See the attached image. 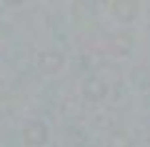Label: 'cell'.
<instances>
[{
    "instance_id": "cell-1",
    "label": "cell",
    "mask_w": 150,
    "mask_h": 147,
    "mask_svg": "<svg viewBox=\"0 0 150 147\" xmlns=\"http://www.w3.org/2000/svg\"><path fill=\"white\" fill-rule=\"evenodd\" d=\"M20 137L28 147H43L50 140V130L43 120H28L20 130Z\"/></svg>"
},
{
    "instance_id": "cell-2",
    "label": "cell",
    "mask_w": 150,
    "mask_h": 147,
    "mask_svg": "<svg viewBox=\"0 0 150 147\" xmlns=\"http://www.w3.org/2000/svg\"><path fill=\"white\" fill-rule=\"evenodd\" d=\"M60 65H63V63H60V55L53 53V50H48V53H40V55H38V70H40V72H45V75L58 72Z\"/></svg>"
}]
</instances>
